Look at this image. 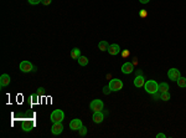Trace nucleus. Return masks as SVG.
Wrapping results in <instances>:
<instances>
[{"mask_svg": "<svg viewBox=\"0 0 186 138\" xmlns=\"http://www.w3.org/2000/svg\"><path fill=\"white\" fill-rule=\"evenodd\" d=\"M144 88H145V91L148 93H155L157 91H159V83L157 81H154V80H148L145 82V85H144Z\"/></svg>", "mask_w": 186, "mask_h": 138, "instance_id": "obj_1", "label": "nucleus"}, {"mask_svg": "<svg viewBox=\"0 0 186 138\" xmlns=\"http://www.w3.org/2000/svg\"><path fill=\"white\" fill-rule=\"evenodd\" d=\"M50 119L52 121V123H56V122H62L65 119V113L62 110H55L52 111L51 116H50Z\"/></svg>", "mask_w": 186, "mask_h": 138, "instance_id": "obj_2", "label": "nucleus"}, {"mask_svg": "<svg viewBox=\"0 0 186 138\" xmlns=\"http://www.w3.org/2000/svg\"><path fill=\"white\" fill-rule=\"evenodd\" d=\"M109 88L112 90V92H117V91H121L123 88V81L119 80V79H112L109 81Z\"/></svg>", "mask_w": 186, "mask_h": 138, "instance_id": "obj_3", "label": "nucleus"}, {"mask_svg": "<svg viewBox=\"0 0 186 138\" xmlns=\"http://www.w3.org/2000/svg\"><path fill=\"white\" fill-rule=\"evenodd\" d=\"M89 108H91L93 112H101L104 108V103L102 100H93L91 103H89Z\"/></svg>", "mask_w": 186, "mask_h": 138, "instance_id": "obj_4", "label": "nucleus"}, {"mask_svg": "<svg viewBox=\"0 0 186 138\" xmlns=\"http://www.w3.org/2000/svg\"><path fill=\"white\" fill-rule=\"evenodd\" d=\"M19 67H20V70L22 71V72H31V71H34L35 66L30 61H21Z\"/></svg>", "mask_w": 186, "mask_h": 138, "instance_id": "obj_5", "label": "nucleus"}, {"mask_svg": "<svg viewBox=\"0 0 186 138\" xmlns=\"http://www.w3.org/2000/svg\"><path fill=\"white\" fill-rule=\"evenodd\" d=\"M181 76V74H180V70L175 69V67H172L170 69L169 71H167V77L171 80V81H177V79Z\"/></svg>", "mask_w": 186, "mask_h": 138, "instance_id": "obj_6", "label": "nucleus"}, {"mask_svg": "<svg viewBox=\"0 0 186 138\" xmlns=\"http://www.w3.org/2000/svg\"><path fill=\"white\" fill-rule=\"evenodd\" d=\"M34 127H35V122L32 121V119H25V121H22V124H21L22 131L31 132Z\"/></svg>", "mask_w": 186, "mask_h": 138, "instance_id": "obj_7", "label": "nucleus"}, {"mask_svg": "<svg viewBox=\"0 0 186 138\" xmlns=\"http://www.w3.org/2000/svg\"><path fill=\"white\" fill-rule=\"evenodd\" d=\"M62 131H63V124H62V122H56V123L52 124V127H51L52 134L58 136V134L62 133Z\"/></svg>", "mask_w": 186, "mask_h": 138, "instance_id": "obj_8", "label": "nucleus"}, {"mask_svg": "<svg viewBox=\"0 0 186 138\" xmlns=\"http://www.w3.org/2000/svg\"><path fill=\"white\" fill-rule=\"evenodd\" d=\"M121 70H122L123 74L129 75V74H131L134 71V65L131 64V62H125V64L122 65V69Z\"/></svg>", "mask_w": 186, "mask_h": 138, "instance_id": "obj_9", "label": "nucleus"}, {"mask_svg": "<svg viewBox=\"0 0 186 138\" xmlns=\"http://www.w3.org/2000/svg\"><path fill=\"white\" fill-rule=\"evenodd\" d=\"M82 121L80 118H75V119H72V121L70 122V128L72 131H78L81 127H82Z\"/></svg>", "mask_w": 186, "mask_h": 138, "instance_id": "obj_10", "label": "nucleus"}, {"mask_svg": "<svg viewBox=\"0 0 186 138\" xmlns=\"http://www.w3.org/2000/svg\"><path fill=\"white\" fill-rule=\"evenodd\" d=\"M107 51H108V53H109V55L116 56V55H118V53L121 52V47H119L118 44H112V45H109V47H108Z\"/></svg>", "mask_w": 186, "mask_h": 138, "instance_id": "obj_11", "label": "nucleus"}, {"mask_svg": "<svg viewBox=\"0 0 186 138\" xmlns=\"http://www.w3.org/2000/svg\"><path fill=\"white\" fill-rule=\"evenodd\" d=\"M92 119H93L94 123H102V122H103V119H104V113L102 111L101 112H93Z\"/></svg>", "mask_w": 186, "mask_h": 138, "instance_id": "obj_12", "label": "nucleus"}, {"mask_svg": "<svg viewBox=\"0 0 186 138\" xmlns=\"http://www.w3.org/2000/svg\"><path fill=\"white\" fill-rule=\"evenodd\" d=\"M133 83H134V86H135V87H143L144 85H145V77H144L143 75H140V76H135V79H134Z\"/></svg>", "mask_w": 186, "mask_h": 138, "instance_id": "obj_13", "label": "nucleus"}, {"mask_svg": "<svg viewBox=\"0 0 186 138\" xmlns=\"http://www.w3.org/2000/svg\"><path fill=\"white\" fill-rule=\"evenodd\" d=\"M10 81H11L10 76L8 74H4V75H1V77H0V86H1V87H6L9 83H10Z\"/></svg>", "mask_w": 186, "mask_h": 138, "instance_id": "obj_14", "label": "nucleus"}, {"mask_svg": "<svg viewBox=\"0 0 186 138\" xmlns=\"http://www.w3.org/2000/svg\"><path fill=\"white\" fill-rule=\"evenodd\" d=\"M81 56V50L78 49V47H75V49H72L71 51V57L73 60H78V57Z\"/></svg>", "mask_w": 186, "mask_h": 138, "instance_id": "obj_15", "label": "nucleus"}, {"mask_svg": "<svg viewBox=\"0 0 186 138\" xmlns=\"http://www.w3.org/2000/svg\"><path fill=\"white\" fill-rule=\"evenodd\" d=\"M176 83H177V86H179V87L185 88V87H186V77L180 76L179 79H177V81H176Z\"/></svg>", "mask_w": 186, "mask_h": 138, "instance_id": "obj_16", "label": "nucleus"}, {"mask_svg": "<svg viewBox=\"0 0 186 138\" xmlns=\"http://www.w3.org/2000/svg\"><path fill=\"white\" fill-rule=\"evenodd\" d=\"M108 47H109V44H108L107 41H99L98 49H99L101 51H107V50H108Z\"/></svg>", "mask_w": 186, "mask_h": 138, "instance_id": "obj_17", "label": "nucleus"}, {"mask_svg": "<svg viewBox=\"0 0 186 138\" xmlns=\"http://www.w3.org/2000/svg\"><path fill=\"white\" fill-rule=\"evenodd\" d=\"M159 91L160 92H167V91H169V85H167L166 82L159 83Z\"/></svg>", "mask_w": 186, "mask_h": 138, "instance_id": "obj_18", "label": "nucleus"}, {"mask_svg": "<svg viewBox=\"0 0 186 138\" xmlns=\"http://www.w3.org/2000/svg\"><path fill=\"white\" fill-rule=\"evenodd\" d=\"M77 62H78L81 66H87L88 65V59L86 57V56H80L78 57V60H77Z\"/></svg>", "mask_w": 186, "mask_h": 138, "instance_id": "obj_19", "label": "nucleus"}, {"mask_svg": "<svg viewBox=\"0 0 186 138\" xmlns=\"http://www.w3.org/2000/svg\"><path fill=\"white\" fill-rule=\"evenodd\" d=\"M39 98H40V95H39V93H34V95L31 96V103L36 105V103L39 102Z\"/></svg>", "mask_w": 186, "mask_h": 138, "instance_id": "obj_20", "label": "nucleus"}, {"mask_svg": "<svg viewBox=\"0 0 186 138\" xmlns=\"http://www.w3.org/2000/svg\"><path fill=\"white\" fill-rule=\"evenodd\" d=\"M160 100H163V101H169L170 100V93L169 91L167 92H161V98Z\"/></svg>", "mask_w": 186, "mask_h": 138, "instance_id": "obj_21", "label": "nucleus"}, {"mask_svg": "<svg viewBox=\"0 0 186 138\" xmlns=\"http://www.w3.org/2000/svg\"><path fill=\"white\" fill-rule=\"evenodd\" d=\"M78 132H80V136L81 137H85L87 134V127H83V126H82V127L78 129Z\"/></svg>", "mask_w": 186, "mask_h": 138, "instance_id": "obj_22", "label": "nucleus"}, {"mask_svg": "<svg viewBox=\"0 0 186 138\" xmlns=\"http://www.w3.org/2000/svg\"><path fill=\"white\" fill-rule=\"evenodd\" d=\"M161 98V92L157 91L155 93H153V100H160Z\"/></svg>", "mask_w": 186, "mask_h": 138, "instance_id": "obj_23", "label": "nucleus"}, {"mask_svg": "<svg viewBox=\"0 0 186 138\" xmlns=\"http://www.w3.org/2000/svg\"><path fill=\"white\" fill-rule=\"evenodd\" d=\"M37 93L40 95V97H44V96H45V88L44 87H39L37 88Z\"/></svg>", "mask_w": 186, "mask_h": 138, "instance_id": "obj_24", "label": "nucleus"}, {"mask_svg": "<svg viewBox=\"0 0 186 138\" xmlns=\"http://www.w3.org/2000/svg\"><path fill=\"white\" fill-rule=\"evenodd\" d=\"M111 92H112V90L109 88V86H104V87H103V93H104V95H109Z\"/></svg>", "mask_w": 186, "mask_h": 138, "instance_id": "obj_25", "label": "nucleus"}, {"mask_svg": "<svg viewBox=\"0 0 186 138\" xmlns=\"http://www.w3.org/2000/svg\"><path fill=\"white\" fill-rule=\"evenodd\" d=\"M29 4H31V5H37L41 3V0H27Z\"/></svg>", "mask_w": 186, "mask_h": 138, "instance_id": "obj_26", "label": "nucleus"}, {"mask_svg": "<svg viewBox=\"0 0 186 138\" xmlns=\"http://www.w3.org/2000/svg\"><path fill=\"white\" fill-rule=\"evenodd\" d=\"M52 3V0H41V4H44L45 7H47V5H50Z\"/></svg>", "mask_w": 186, "mask_h": 138, "instance_id": "obj_27", "label": "nucleus"}, {"mask_svg": "<svg viewBox=\"0 0 186 138\" xmlns=\"http://www.w3.org/2000/svg\"><path fill=\"white\" fill-rule=\"evenodd\" d=\"M140 16L141 17H145V16H148V13L145 10H140Z\"/></svg>", "mask_w": 186, "mask_h": 138, "instance_id": "obj_28", "label": "nucleus"}, {"mask_svg": "<svg viewBox=\"0 0 186 138\" xmlns=\"http://www.w3.org/2000/svg\"><path fill=\"white\" fill-rule=\"evenodd\" d=\"M129 53H130V52H129L128 50H125V51H123V56H124V57H128Z\"/></svg>", "mask_w": 186, "mask_h": 138, "instance_id": "obj_29", "label": "nucleus"}, {"mask_svg": "<svg viewBox=\"0 0 186 138\" xmlns=\"http://www.w3.org/2000/svg\"><path fill=\"white\" fill-rule=\"evenodd\" d=\"M166 136L164 134V133H159V134H157V138H165Z\"/></svg>", "mask_w": 186, "mask_h": 138, "instance_id": "obj_30", "label": "nucleus"}, {"mask_svg": "<svg viewBox=\"0 0 186 138\" xmlns=\"http://www.w3.org/2000/svg\"><path fill=\"white\" fill-rule=\"evenodd\" d=\"M140 75H143V71L141 70H138L136 72H135V76H140Z\"/></svg>", "mask_w": 186, "mask_h": 138, "instance_id": "obj_31", "label": "nucleus"}, {"mask_svg": "<svg viewBox=\"0 0 186 138\" xmlns=\"http://www.w3.org/2000/svg\"><path fill=\"white\" fill-rule=\"evenodd\" d=\"M131 64H133L134 66H135V65H138V59H136V57H134V59H133V62H131Z\"/></svg>", "mask_w": 186, "mask_h": 138, "instance_id": "obj_32", "label": "nucleus"}, {"mask_svg": "<svg viewBox=\"0 0 186 138\" xmlns=\"http://www.w3.org/2000/svg\"><path fill=\"white\" fill-rule=\"evenodd\" d=\"M139 1H140L141 4H148L149 1H150V0H139Z\"/></svg>", "mask_w": 186, "mask_h": 138, "instance_id": "obj_33", "label": "nucleus"}]
</instances>
